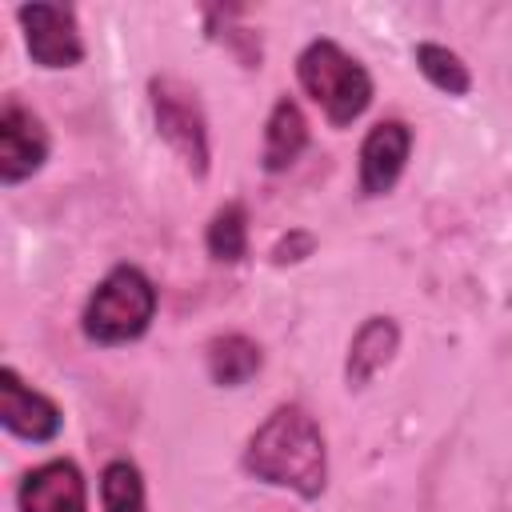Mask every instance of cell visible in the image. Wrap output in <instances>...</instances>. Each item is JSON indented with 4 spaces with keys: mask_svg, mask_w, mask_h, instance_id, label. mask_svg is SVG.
<instances>
[{
    "mask_svg": "<svg viewBox=\"0 0 512 512\" xmlns=\"http://www.w3.org/2000/svg\"><path fill=\"white\" fill-rule=\"evenodd\" d=\"M240 468L268 488H284L300 500H320L328 488V440L320 420L296 400L276 404L248 432Z\"/></svg>",
    "mask_w": 512,
    "mask_h": 512,
    "instance_id": "cell-1",
    "label": "cell"
},
{
    "mask_svg": "<svg viewBox=\"0 0 512 512\" xmlns=\"http://www.w3.org/2000/svg\"><path fill=\"white\" fill-rule=\"evenodd\" d=\"M296 84L332 128L360 120L376 96L372 72L332 36H316L296 52Z\"/></svg>",
    "mask_w": 512,
    "mask_h": 512,
    "instance_id": "cell-2",
    "label": "cell"
},
{
    "mask_svg": "<svg viewBox=\"0 0 512 512\" xmlns=\"http://www.w3.org/2000/svg\"><path fill=\"white\" fill-rule=\"evenodd\" d=\"M156 304L160 292L140 264H112L80 312V332L96 348L132 344L152 328Z\"/></svg>",
    "mask_w": 512,
    "mask_h": 512,
    "instance_id": "cell-3",
    "label": "cell"
},
{
    "mask_svg": "<svg viewBox=\"0 0 512 512\" xmlns=\"http://www.w3.org/2000/svg\"><path fill=\"white\" fill-rule=\"evenodd\" d=\"M148 108H152L156 136L180 156L188 176L204 180L212 168V136H208V112L200 104V92L188 80L160 72L148 80Z\"/></svg>",
    "mask_w": 512,
    "mask_h": 512,
    "instance_id": "cell-4",
    "label": "cell"
},
{
    "mask_svg": "<svg viewBox=\"0 0 512 512\" xmlns=\"http://www.w3.org/2000/svg\"><path fill=\"white\" fill-rule=\"evenodd\" d=\"M16 24L24 32V48L32 64L60 72L84 60V36H80V20L72 4H20Z\"/></svg>",
    "mask_w": 512,
    "mask_h": 512,
    "instance_id": "cell-5",
    "label": "cell"
},
{
    "mask_svg": "<svg viewBox=\"0 0 512 512\" xmlns=\"http://www.w3.org/2000/svg\"><path fill=\"white\" fill-rule=\"evenodd\" d=\"M52 156V136L44 120L16 96L8 92L0 100V184L16 188L32 180Z\"/></svg>",
    "mask_w": 512,
    "mask_h": 512,
    "instance_id": "cell-6",
    "label": "cell"
},
{
    "mask_svg": "<svg viewBox=\"0 0 512 512\" xmlns=\"http://www.w3.org/2000/svg\"><path fill=\"white\" fill-rule=\"evenodd\" d=\"M0 424L8 436L24 444H48L60 436L64 412L48 392L32 388L12 364H4L0 368Z\"/></svg>",
    "mask_w": 512,
    "mask_h": 512,
    "instance_id": "cell-7",
    "label": "cell"
},
{
    "mask_svg": "<svg viewBox=\"0 0 512 512\" xmlns=\"http://www.w3.org/2000/svg\"><path fill=\"white\" fill-rule=\"evenodd\" d=\"M412 128L396 116L388 120H376L364 140H360V156H356V184H360V196L376 200V196H388L396 188V180L404 176L408 168V156H412Z\"/></svg>",
    "mask_w": 512,
    "mask_h": 512,
    "instance_id": "cell-8",
    "label": "cell"
},
{
    "mask_svg": "<svg viewBox=\"0 0 512 512\" xmlns=\"http://www.w3.org/2000/svg\"><path fill=\"white\" fill-rule=\"evenodd\" d=\"M16 512H88V484L72 456L28 468L16 484Z\"/></svg>",
    "mask_w": 512,
    "mask_h": 512,
    "instance_id": "cell-9",
    "label": "cell"
},
{
    "mask_svg": "<svg viewBox=\"0 0 512 512\" xmlns=\"http://www.w3.org/2000/svg\"><path fill=\"white\" fill-rule=\"evenodd\" d=\"M400 352V324L384 312H372L360 320V328L352 332L348 340V352H344V384L348 392H360L368 388Z\"/></svg>",
    "mask_w": 512,
    "mask_h": 512,
    "instance_id": "cell-10",
    "label": "cell"
},
{
    "mask_svg": "<svg viewBox=\"0 0 512 512\" xmlns=\"http://www.w3.org/2000/svg\"><path fill=\"white\" fill-rule=\"evenodd\" d=\"M312 132H308V116L292 96H276V104L268 108L264 120V140H260V168L264 172H288L304 148H308Z\"/></svg>",
    "mask_w": 512,
    "mask_h": 512,
    "instance_id": "cell-11",
    "label": "cell"
},
{
    "mask_svg": "<svg viewBox=\"0 0 512 512\" xmlns=\"http://www.w3.org/2000/svg\"><path fill=\"white\" fill-rule=\"evenodd\" d=\"M204 368L216 388H240L264 368V348L248 332H220L204 344Z\"/></svg>",
    "mask_w": 512,
    "mask_h": 512,
    "instance_id": "cell-12",
    "label": "cell"
},
{
    "mask_svg": "<svg viewBox=\"0 0 512 512\" xmlns=\"http://www.w3.org/2000/svg\"><path fill=\"white\" fill-rule=\"evenodd\" d=\"M204 248L216 264H240L248 256V204L224 200L204 224Z\"/></svg>",
    "mask_w": 512,
    "mask_h": 512,
    "instance_id": "cell-13",
    "label": "cell"
},
{
    "mask_svg": "<svg viewBox=\"0 0 512 512\" xmlns=\"http://www.w3.org/2000/svg\"><path fill=\"white\" fill-rule=\"evenodd\" d=\"M100 512H148V488L136 460L112 456L100 468Z\"/></svg>",
    "mask_w": 512,
    "mask_h": 512,
    "instance_id": "cell-14",
    "label": "cell"
},
{
    "mask_svg": "<svg viewBox=\"0 0 512 512\" xmlns=\"http://www.w3.org/2000/svg\"><path fill=\"white\" fill-rule=\"evenodd\" d=\"M412 60H416L420 76H424L436 92H444V96H468V92H472V72H468V64H464V56L452 52L448 44L420 40V44L412 48Z\"/></svg>",
    "mask_w": 512,
    "mask_h": 512,
    "instance_id": "cell-15",
    "label": "cell"
},
{
    "mask_svg": "<svg viewBox=\"0 0 512 512\" xmlns=\"http://www.w3.org/2000/svg\"><path fill=\"white\" fill-rule=\"evenodd\" d=\"M216 20H224V28H216V32H208L212 40H220L236 60H240V68H260V60H264V44H260V32H252V28H228V20L240 12V8H208Z\"/></svg>",
    "mask_w": 512,
    "mask_h": 512,
    "instance_id": "cell-16",
    "label": "cell"
},
{
    "mask_svg": "<svg viewBox=\"0 0 512 512\" xmlns=\"http://www.w3.org/2000/svg\"><path fill=\"white\" fill-rule=\"evenodd\" d=\"M316 232L312 228H288L276 236V244L268 248V260L276 268H292V264H304L308 256H316Z\"/></svg>",
    "mask_w": 512,
    "mask_h": 512,
    "instance_id": "cell-17",
    "label": "cell"
}]
</instances>
